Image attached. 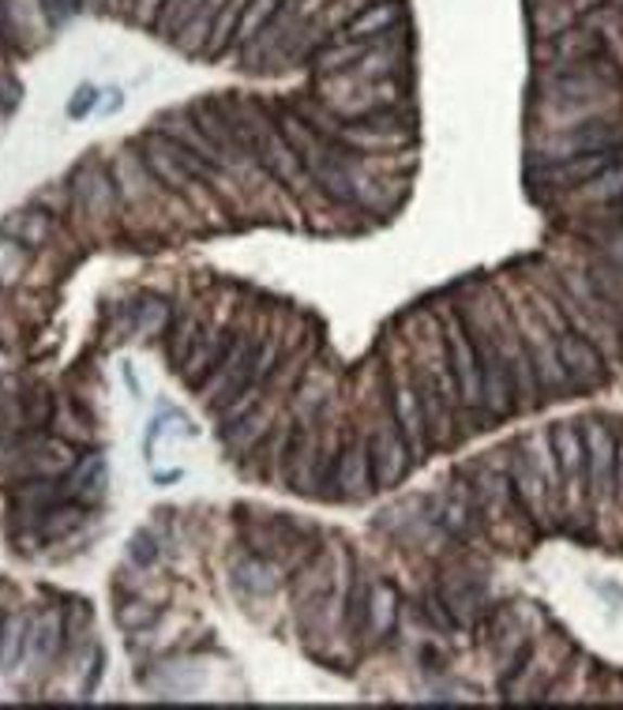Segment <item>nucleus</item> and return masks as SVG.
<instances>
[{
    "mask_svg": "<svg viewBox=\"0 0 623 710\" xmlns=\"http://www.w3.org/2000/svg\"><path fill=\"white\" fill-rule=\"evenodd\" d=\"M444 350H447V365H450V380H455V391H458V403H462L466 410H485V398H481L478 346H473V339L466 334L462 320L447 324Z\"/></svg>",
    "mask_w": 623,
    "mask_h": 710,
    "instance_id": "obj_1",
    "label": "nucleus"
},
{
    "mask_svg": "<svg viewBox=\"0 0 623 710\" xmlns=\"http://www.w3.org/2000/svg\"><path fill=\"white\" fill-rule=\"evenodd\" d=\"M252 362H256V342L244 339V334H229L223 357H218V365L211 369V377L203 380V391H207L211 406H218V410H223L229 398H233L237 391L249 383Z\"/></svg>",
    "mask_w": 623,
    "mask_h": 710,
    "instance_id": "obj_2",
    "label": "nucleus"
},
{
    "mask_svg": "<svg viewBox=\"0 0 623 710\" xmlns=\"http://www.w3.org/2000/svg\"><path fill=\"white\" fill-rule=\"evenodd\" d=\"M473 346H478V362H481V398H485V410L492 418H507V414H514L519 398H514L511 369H507L504 354H499L496 334L481 331V339H473Z\"/></svg>",
    "mask_w": 623,
    "mask_h": 710,
    "instance_id": "obj_3",
    "label": "nucleus"
},
{
    "mask_svg": "<svg viewBox=\"0 0 623 710\" xmlns=\"http://www.w3.org/2000/svg\"><path fill=\"white\" fill-rule=\"evenodd\" d=\"M586 436V485L589 496L597 504H609V496H616V432L605 429L601 421H586L582 426Z\"/></svg>",
    "mask_w": 623,
    "mask_h": 710,
    "instance_id": "obj_4",
    "label": "nucleus"
},
{
    "mask_svg": "<svg viewBox=\"0 0 623 710\" xmlns=\"http://www.w3.org/2000/svg\"><path fill=\"white\" fill-rule=\"evenodd\" d=\"M72 203L84 218H110L117 211V185L98 159H87L72 169Z\"/></svg>",
    "mask_w": 623,
    "mask_h": 710,
    "instance_id": "obj_5",
    "label": "nucleus"
},
{
    "mask_svg": "<svg viewBox=\"0 0 623 710\" xmlns=\"http://www.w3.org/2000/svg\"><path fill=\"white\" fill-rule=\"evenodd\" d=\"M391 414H395V426L406 436L414 459H421L429 452V421H424V403L414 391V383L406 377H391Z\"/></svg>",
    "mask_w": 623,
    "mask_h": 710,
    "instance_id": "obj_6",
    "label": "nucleus"
},
{
    "mask_svg": "<svg viewBox=\"0 0 623 710\" xmlns=\"http://www.w3.org/2000/svg\"><path fill=\"white\" fill-rule=\"evenodd\" d=\"M409 462H414V452H409L398 426L395 421H380V426H376V440H372V481L383 489L398 485L409 473Z\"/></svg>",
    "mask_w": 623,
    "mask_h": 710,
    "instance_id": "obj_7",
    "label": "nucleus"
},
{
    "mask_svg": "<svg viewBox=\"0 0 623 710\" xmlns=\"http://www.w3.org/2000/svg\"><path fill=\"white\" fill-rule=\"evenodd\" d=\"M612 147H623V125H612V121H586V125H575L560 136V140L548 143V159H575V154H594V151H612Z\"/></svg>",
    "mask_w": 623,
    "mask_h": 710,
    "instance_id": "obj_8",
    "label": "nucleus"
},
{
    "mask_svg": "<svg viewBox=\"0 0 623 710\" xmlns=\"http://www.w3.org/2000/svg\"><path fill=\"white\" fill-rule=\"evenodd\" d=\"M556 452V467H560V481L571 496H582L586 489V436L575 421H560L556 429H548Z\"/></svg>",
    "mask_w": 623,
    "mask_h": 710,
    "instance_id": "obj_9",
    "label": "nucleus"
},
{
    "mask_svg": "<svg viewBox=\"0 0 623 710\" xmlns=\"http://www.w3.org/2000/svg\"><path fill=\"white\" fill-rule=\"evenodd\" d=\"M556 350H560V365H563V377H568L575 388H597L605 380V365H601V354L589 339H578L571 331H560L556 334Z\"/></svg>",
    "mask_w": 623,
    "mask_h": 710,
    "instance_id": "obj_10",
    "label": "nucleus"
},
{
    "mask_svg": "<svg viewBox=\"0 0 623 710\" xmlns=\"http://www.w3.org/2000/svg\"><path fill=\"white\" fill-rule=\"evenodd\" d=\"M623 162V147H612V151H594V154H575V159H560L545 169L548 185H560V189H571V185H589L594 177H601L609 166Z\"/></svg>",
    "mask_w": 623,
    "mask_h": 710,
    "instance_id": "obj_11",
    "label": "nucleus"
},
{
    "mask_svg": "<svg viewBox=\"0 0 623 710\" xmlns=\"http://www.w3.org/2000/svg\"><path fill=\"white\" fill-rule=\"evenodd\" d=\"M522 342L530 350V365H534L537 388H560L563 380V365H560V350H556L548 328H541L534 320H522Z\"/></svg>",
    "mask_w": 623,
    "mask_h": 710,
    "instance_id": "obj_12",
    "label": "nucleus"
},
{
    "mask_svg": "<svg viewBox=\"0 0 623 710\" xmlns=\"http://www.w3.org/2000/svg\"><path fill=\"white\" fill-rule=\"evenodd\" d=\"M229 334L218 331V328H203L200 334H192V342H188L185 357H180V372H185L188 383H203L211 377V369L218 365V357H223Z\"/></svg>",
    "mask_w": 623,
    "mask_h": 710,
    "instance_id": "obj_13",
    "label": "nucleus"
},
{
    "mask_svg": "<svg viewBox=\"0 0 623 710\" xmlns=\"http://www.w3.org/2000/svg\"><path fill=\"white\" fill-rule=\"evenodd\" d=\"M511 489H514V496H519V504L534 519H545L548 508L556 504V496L548 493L545 478H541V473L530 467V459L522 455V447H519V455L511 459Z\"/></svg>",
    "mask_w": 623,
    "mask_h": 710,
    "instance_id": "obj_14",
    "label": "nucleus"
},
{
    "mask_svg": "<svg viewBox=\"0 0 623 710\" xmlns=\"http://www.w3.org/2000/svg\"><path fill=\"white\" fill-rule=\"evenodd\" d=\"M334 485H339V496H346V500H357V496L368 493V485H372V447L354 444L346 447V452L339 455V470H334Z\"/></svg>",
    "mask_w": 623,
    "mask_h": 710,
    "instance_id": "obj_15",
    "label": "nucleus"
},
{
    "mask_svg": "<svg viewBox=\"0 0 623 710\" xmlns=\"http://www.w3.org/2000/svg\"><path fill=\"white\" fill-rule=\"evenodd\" d=\"M102 489H105V455L90 452L79 462H72L68 478H64V500L90 504L102 496Z\"/></svg>",
    "mask_w": 623,
    "mask_h": 710,
    "instance_id": "obj_16",
    "label": "nucleus"
},
{
    "mask_svg": "<svg viewBox=\"0 0 623 710\" xmlns=\"http://www.w3.org/2000/svg\"><path fill=\"white\" fill-rule=\"evenodd\" d=\"M395 620H398L395 583L383 579V583L368 586V598H365V632H368V639H383V635H391Z\"/></svg>",
    "mask_w": 623,
    "mask_h": 710,
    "instance_id": "obj_17",
    "label": "nucleus"
},
{
    "mask_svg": "<svg viewBox=\"0 0 623 710\" xmlns=\"http://www.w3.org/2000/svg\"><path fill=\"white\" fill-rule=\"evenodd\" d=\"M0 233L12 237V241H20V244H27V249L35 252V249H42V244L49 241V233H53V218H49L46 211L23 207V211H12V215L4 218Z\"/></svg>",
    "mask_w": 623,
    "mask_h": 710,
    "instance_id": "obj_18",
    "label": "nucleus"
},
{
    "mask_svg": "<svg viewBox=\"0 0 623 710\" xmlns=\"http://www.w3.org/2000/svg\"><path fill=\"white\" fill-rule=\"evenodd\" d=\"M233 583L249 598H270L278 591V583H282V568L270 565L267 557H249L241 565H233Z\"/></svg>",
    "mask_w": 623,
    "mask_h": 710,
    "instance_id": "obj_19",
    "label": "nucleus"
},
{
    "mask_svg": "<svg viewBox=\"0 0 623 710\" xmlns=\"http://www.w3.org/2000/svg\"><path fill=\"white\" fill-rule=\"evenodd\" d=\"M432 519H436L440 527H447L455 537H473V530H478V511H473V500L462 489H450V493L440 496Z\"/></svg>",
    "mask_w": 623,
    "mask_h": 710,
    "instance_id": "obj_20",
    "label": "nucleus"
},
{
    "mask_svg": "<svg viewBox=\"0 0 623 710\" xmlns=\"http://www.w3.org/2000/svg\"><path fill=\"white\" fill-rule=\"evenodd\" d=\"M398 15H402V8L395 4V0H380V4H368L365 12L349 20L346 38H349V42H372V38H383V35H387V30L398 23Z\"/></svg>",
    "mask_w": 623,
    "mask_h": 710,
    "instance_id": "obj_21",
    "label": "nucleus"
},
{
    "mask_svg": "<svg viewBox=\"0 0 623 710\" xmlns=\"http://www.w3.org/2000/svg\"><path fill=\"white\" fill-rule=\"evenodd\" d=\"M64 643V624L56 613H42L38 620H30V635H27V655L38 669H46L56 658Z\"/></svg>",
    "mask_w": 623,
    "mask_h": 710,
    "instance_id": "obj_22",
    "label": "nucleus"
},
{
    "mask_svg": "<svg viewBox=\"0 0 623 710\" xmlns=\"http://www.w3.org/2000/svg\"><path fill=\"white\" fill-rule=\"evenodd\" d=\"M270 418H275V410L270 406H252L244 418H237L233 426L223 429V440L233 452H249L252 444H259V440L270 432Z\"/></svg>",
    "mask_w": 623,
    "mask_h": 710,
    "instance_id": "obj_23",
    "label": "nucleus"
},
{
    "mask_svg": "<svg viewBox=\"0 0 623 710\" xmlns=\"http://www.w3.org/2000/svg\"><path fill=\"white\" fill-rule=\"evenodd\" d=\"M27 635H30L27 617L15 613V617L0 620V673H12V669L27 658Z\"/></svg>",
    "mask_w": 623,
    "mask_h": 710,
    "instance_id": "obj_24",
    "label": "nucleus"
},
{
    "mask_svg": "<svg viewBox=\"0 0 623 710\" xmlns=\"http://www.w3.org/2000/svg\"><path fill=\"white\" fill-rule=\"evenodd\" d=\"M522 455H526L530 467H534L541 478H545L548 493L560 496V467H556V452H552V440H548V432H530V436L522 440Z\"/></svg>",
    "mask_w": 623,
    "mask_h": 710,
    "instance_id": "obj_25",
    "label": "nucleus"
},
{
    "mask_svg": "<svg viewBox=\"0 0 623 710\" xmlns=\"http://www.w3.org/2000/svg\"><path fill=\"white\" fill-rule=\"evenodd\" d=\"M601 38L594 35V30H563V35H556L552 42H548V53L560 56V61H594V56H601Z\"/></svg>",
    "mask_w": 623,
    "mask_h": 710,
    "instance_id": "obj_26",
    "label": "nucleus"
},
{
    "mask_svg": "<svg viewBox=\"0 0 623 710\" xmlns=\"http://www.w3.org/2000/svg\"><path fill=\"white\" fill-rule=\"evenodd\" d=\"M169 320H174V313H169L166 297H143L132 308V328L143 334V339H158V334H166Z\"/></svg>",
    "mask_w": 623,
    "mask_h": 710,
    "instance_id": "obj_27",
    "label": "nucleus"
},
{
    "mask_svg": "<svg viewBox=\"0 0 623 710\" xmlns=\"http://www.w3.org/2000/svg\"><path fill=\"white\" fill-rule=\"evenodd\" d=\"M30 267V249L12 237L0 233V286H12L23 279V271Z\"/></svg>",
    "mask_w": 623,
    "mask_h": 710,
    "instance_id": "obj_28",
    "label": "nucleus"
},
{
    "mask_svg": "<svg viewBox=\"0 0 623 710\" xmlns=\"http://www.w3.org/2000/svg\"><path fill=\"white\" fill-rule=\"evenodd\" d=\"M368 53V42H339V46H331V49H323L319 53V76H334V72H349L354 68V61H360V56Z\"/></svg>",
    "mask_w": 623,
    "mask_h": 710,
    "instance_id": "obj_29",
    "label": "nucleus"
},
{
    "mask_svg": "<svg viewBox=\"0 0 623 710\" xmlns=\"http://www.w3.org/2000/svg\"><path fill=\"white\" fill-rule=\"evenodd\" d=\"M42 522H38V530H42L46 537H61L68 534L72 527H79V519H84V508H68V504H49V508L38 511Z\"/></svg>",
    "mask_w": 623,
    "mask_h": 710,
    "instance_id": "obj_30",
    "label": "nucleus"
},
{
    "mask_svg": "<svg viewBox=\"0 0 623 710\" xmlns=\"http://www.w3.org/2000/svg\"><path fill=\"white\" fill-rule=\"evenodd\" d=\"M586 195H589V200H601V203L623 200V162L609 166L601 177H594V181L586 185Z\"/></svg>",
    "mask_w": 623,
    "mask_h": 710,
    "instance_id": "obj_31",
    "label": "nucleus"
},
{
    "mask_svg": "<svg viewBox=\"0 0 623 710\" xmlns=\"http://www.w3.org/2000/svg\"><path fill=\"white\" fill-rule=\"evenodd\" d=\"M158 617H162V609L151 606V601H125V606L117 609V624L125 627V632H139V627H151Z\"/></svg>",
    "mask_w": 623,
    "mask_h": 710,
    "instance_id": "obj_32",
    "label": "nucleus"
},
{
    "mask_svg": "<svg viewBox=\"0 0 623 710\" xmlns=\"http://www.w3.org/2000/svg\"><path fill=\"white\" fill-rule=\"evenodd\" d=\"M154 557H158V545H154V534L151 530H136L132 542H128V560L139 568H151Z\"/></svg>",
    "mask_w": 623,
    "mask_h": 710,
    "instance_id": "obj_33",
    "label": "nucleus"
},
{
    "mask_svg": "<svg viewBox=\"0 0 623 710\" xmlns=\"http://www.w3.org/2000/svg\"><path fill=\"white\" fill-rule=\"evenodd\" d=\"M94 102H98L94 87L84 84V87H79V91H76V98H72V102H68V117H76V121H79V117H87L90 105H94Z\"/></svg>",
    "mask_w": 623,
    "mask_h": 710,
    "instance_id": "obj_34",
    "label": "nucleus"
},
{
    "mask_svg": "<svg viewBox=\"0 0 623 710\" xmlns=\"http://www.w3.org/2000/svg\"><path fill=\"white\" fill-rule=\"evenodd\" d=\"M79 0H42V12L49 15L53 23H64L72 15V8H76Z\"/></svg>",
    "mask_w": 623,
    "mask_h": 710,
    "instance_id": "obj_35",
    "label": "nucleus"
},
{
    "mask_svg": "<svg viewBox=\"0 0 623 710\" xmlns=\"http://www.w3.org/2000/svg\"><path fill=\"white\" fill-rule=\"evenodd\" d=\"M158 4H166V0H139V20L151 23L154 12H158Z\"/></svg>",
    "mask_w": 623,
    "mask_h": 710,
    "instance_id": "obj_36",
    "label": "nucleus"
},
{
    "mask_svg": "<svg viewBox=\"0 0 623 710\" xmlns=\"http://www.w3.org/2000/svg\"><path fill=\"white\" fill-rule=\"evenodd\" d=\"M616 496L623 500V440H620V447H616Z\"/></svg>",
    "mask_w": 623,
    "mask_h": 710,
    "instance_id": "obj_37",
    "label": "nucleus"
},
{
    "mask_svg": "<svg viewBox=\"0 0 623 710\" xmlns=\"http://www.w3.org/2000/svg\"><path fill=\"white\" fill-rule=\"evenodd\" d=\"M117 105H120V91H110V102L102 105V113H113Z\"/></svg>",
    "mask_w": 623,
    "mask_h": 710,
    "instance_id": "obj_38",
    "label": "nucleus"
},
{
    "mask_svg": "<svg viewBox=\"0 0 623 710\" xmlns=\"http://www.w3.org/2000/svg\"><path fill=\"white\" fill-rule=\"evenodd\" d=\"M125 383L132 388V395H139V380H136V372L132 369H125Z\"/></svg>",
    "mask_w": 623,
    "mask_h": 710,
    "instance_id": "obj_39",
    "label": "nucleus"
},
{
    "mask_svg": "<svg viewBox=\"0 0 623 710\" xmlns=\"http://www.w3.org/2000/svg\"><path fill=\"white\" fill-rule=\"evenodd\" d=\"M594 4H601V0H578V8H594Z\"/></svg>",
    "mask_w": 623,
    "mask_h": 710,
    "instance_id": "obj_40",
    "label": "nucleus"
},
{
    "mask_svg": "<svg viewBox=\"0 0 623 710\" xmlns=\"http://www.w3.org/2000/svg\"><path fill=\"white\" fill-rule=\"evenodd\" d=\"M612 207H616V211H620V218H623V200H616V203H612Z\"/></svg>",
    "mask_w": 623,
    "mask_h": 710,
    "instance_id": "obj_41",
    "label": "nucleus"
},
{
    "mask_svg": "<svg viewBox=\"0 0 623 710\" xmlns=\"http://www.w3.org/2000/svg\"><path fill=\"white\" fill-rule=\"evenodd\" d=\"M79 4H87V0H79Z\"/></svg>",
    "mask_w": 623,
    "mask_h": 710,
    "instance_id": "obj_42",
    "label": "nucleus"
},
{
    "mask_svg": "<svg viewBox=\"0 0 623 710\" xmlns=\"http://www.w3.org/2000/svg\"><path fill=\"white\" fill-rule=\"evenodd\" d=\"M0 4H4V0H0Z\"/></svg>",
    "mask_w": 623,
    "mask_h": 710,
    "instance_id": "obj_43",
    "label": "nucleus"
}]
</instances>
